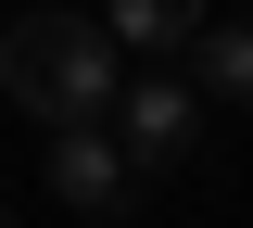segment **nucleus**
Masks as SVG:
<instances>
[{"label":"nucleus","instance_id":"39448f33","mask_svg":"<svg viewBox=\"0 0 253 228\" xmlns=\"http://www.w3.org/2000/svg\"><path fill=\"white\" fill-rule=\"evenodd\" d=\"M203 101H253V26H203Z\"/></svg>","mask_w":253,"mask_h":228},{"label":"nucleus","instance_id":"f257e3e1","mask_svg":"<svg viewBox=\"0 0 253 228\" xmlns=\"http://www.w3.org/2000/svg\"><path fill=\"white\" fill-rule=\"evenodd\" d=\"M0 89L26 101L51 139H63V127H101V114L126 101L114 26H101V13H26V26L0 38Z\"/></svg>","mask_w":253,"mask_h":228},{"label":"nucleus","instance_id":"7ed1b4c3","mask_svg":"<svg viewBox=\"0 0 253 228\" xmlns=\"http://www.w3.org/2000/svg\"><path fill=\"white\" fill-rule=\"evenodd\" d=\"M126 178H139L126 139H101V127H63V139H51V203H76V216H114Z\"/></svg>","mask_w":253,"mask_h":228},{"label":"nucleus","instance_id":"f03ea898","mask_svg":"<svg viewBox=\"0 0 253 228\" xmlns=\"http://www.w3.org/2000/svg\"><path fill=\"white\" fill-rule=\"evenodd\" d=\"M114 139H126V165H177L190 139H203V89H177V76H126Z\"/></svg>","mask_w":253,"mask_h":228},{"label":"nucleus","instance_id":"423d86ee","mask_svg":"<svg viewBox=\"0 0 253 228\" xmlns=\"http://www.w3.org/2000/svg\"><path fill=\"white\" fill-rule=\"evenodd\" d=\"M0 228H13V203H0Z\"/></svg>","mask_w":253,"mask_h":228},{"label":"nucleus","instance_id":"20e7f679","mask_svg":"<svg viewBox=\"0 0 253 228\" xmlns=\"http://www.w3.org/2000/svg\"><path fill=\"white\" fill-rule=\"evenodd\" d=\"M101 26H114V51H177V38H203V0H101Z\"/></svg>","mask_w":253,"mask_h":228}]
</instances>
